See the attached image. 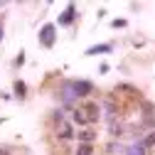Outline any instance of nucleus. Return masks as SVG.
Listing matches in <instances>:
<instances>
[{
    "instance_id": "obj_6",
    "label": "nucleus",
    "mask_w": 155,
    "mask_h": 155,
    "mask_svg": "<svg viewBox=\"0 0 155 155\" xmlns=\"http://www.w3.org/2000/svg\"><path fill=\"white\" fill-rule=\"evenodd\" d=\"M74 17H76V8H74V5H67V10H64L62 17H59V25H64V27L71 25V22H74Z\"/></svg>"
},
{
    "instance_id": "obj_10",
    "label": "nucleus",
    "mask_w": 155,
    "mask_h": 155,
    "mask_svg": "<svg viewBox=\"0 0 155 155\" xmlns=\"http://www.w3.org/2000/svg\"><path fill=\"white\" fill-rule=\"evenodd\" d=\"M12 91H15V96H17V99H25V94H27L25 81H20V79H17V81H15V86H12Z\"/></svg>"
},
{
    "instance_id": "obj_3",
    "label": "nucleus",
    "mask_w": 155,
    "mask_h": 155,
    "mask_svg": "<svg viewBox=\"0 0 155 155\" xmlns=\"http://www.w3.org/2000/svg\"><path fill=\"white\" fill-rule=\"evenodd\" d=\"M59 99H62L64 106H71V101L76 99V94H74V84H71V81H64V84H62V89H59Z\"/></svg>"
},
{
    "instance_id": "obj_15",
    "label": "nucleus",
    "mask_w": 155,
    "mask_h": 155,
    "mask_svg": "<svg viewBox=\"0 0 155 155\" xmlns=\"http://www.w3.org/2000/svg\"><path fill=\"white\" fill-rule=\"evenodd\" d=\"M104 111H106V113L111 116V121H113V116H116V113H118V108H116V106H113V101H106V104H104Z\"/></svg>"
},
{
    "instance_id": "obj_5",
    "label": "nucleus",
    "mask_w": 155,
    "mask_h": 155,
    "mask_svg": "<svg viewBox=\"0 0 155 155\" xmlns=\"http://www.w3.org/2000/svg\"><path fill=\"white\" fill-rule=\"evenodd\" d=\"M81 111L86 113V118H89V123H94V121H99V116H101V106H96V104H86V106H84Z\"/></svg>"
},
{
    "instance_id": "obj_7",
    "label": "nucleus",
    "mask_w": 155,
    "mask_h": 155,
    "mask_svg": "<svg viewBox=\"0 0 155 155\" xmlns=\"http://www.w3.org/2000/svg\"><path fill=\"white\" fill-rule=\"evenodd\" d=\"M76 140H79V143H89V145H94L96 133H94L91 128H84V130H79V133H76Z\"/></svg>"
},
{
    "instance_id": "obj_9",
    "label": "nucleus",
    "mask_w": 155,
    "mask_h": 155,
    "mask_svg": "<svg viewBox=\"0 0 155 155\" xmlns=\"http://www.w3.org/2000/svg\"><path fill=\"white\" fill-rule=\"evenodd\" d=\"M71 121L76 123V126H89V118L84 116V111L79 108V111H71Z\"/></svg>"
},
{
    "instance_id": "obj_13",
    "label": "nucleus",
    "mask_w": 155,
    "mask_h": 155,
    "mask_svg": "<svg viewBox=\"0 0 155 155\" xmlns=\"http://www.w3.org/2000/svg\"><path fill=\"white\" fill-rule=\"evenodd\" d=\"M74 155H94V145H89V143H79Z\"/></svg>"
},
{
    "instance_id": "obj_20",
    "label": "nucleus",
    "mask_w": 155,
    "mask_h": 155,
    "mask_svg": "<svg viewBox=\"0 0 155 155\" xmlns=\"http://www.w3.org/2000/svg\"><path fill=\"white\" fill-rule=\"evenodd\" d=\"M0 155H8V153H5V150H0Z\"/></svg>"
},
{
    "instance_id": "obj_8",
    "label": "nucleus",
    "mask_w": 155,
    "mask_h": 155,
    "mask_svg": "<svg viewBox=\"0 0 155 155\" xmlns=\"http://www.w3.org/2000/svg\"><path fill=\"white\" fill-rule=\"evenodd\" d=\"M74 128H71V123H62L59 126V133H57V138H59V140H71L74 138Z\"/></svg>"
},
{
    "instance_id": "obj_11",
    "label": "nucleus",
    "mask_w": 155,
    "mask_h": 155,
    "mask_svg": "<svg viewBox=\"0 0 155 155\" xmlns=\"http://www.w3.org/2000/svg\"><path fill=\"white\" fill-rule=\"evenodd\" d=\"M108 133L113 135V138H118V135H123V126H121L118 121H111V123H108Z\"/></svg>"
},
{
    "instance_id": "obj_19",
    "label": "nucleus",
    "mask_w": 155,
    "mask_h": 155,
    "mask_svg": "<svg viewBox=\"0 0 155 155\" xmlns=\"http://www.w3.org/2000/svg\"><path fill=\"white\" fill-rule=\"evenodd\" d=\"M0 42H3V17H0Z\"/></svg>"
},
{
    "instance_id": "obj_4",
    "label": "nucleus",
    "mask_w": 155,
    "mask_h": 155,
    "mask_svg": "<svg viewBox=\"0 0 155 155\" xmlns=\"http://www.w3.org/2000/svg\"><path fill=\"white\" fill-rule=\"evenodd\" d=\"M106 52H113V45H111V42H104V45H94V47H89L84 54H86V57H96V54H106Z\"/></svg>"
},
{
    "instance_id": "obj_2",
    "label": "nucleus",
    "mask_w": 155,
    "mask_h": 155,
    "mask_svg": "<svg viewBox=\"0 0 155 155\" xmlns=\"http://www.w3.org/2000/svg\"><path fill=\"white\" fill-rule=\"evenodd\" d=\"M71 84H74V94L79 96V99H86L89 94H94V84L86 81V79H74Z\"/></svg>"
},
{
    "instance_id": "obj_16",
    "label": "nucleus",
    "mask_w": 155,
    "mask_h": 155,
    "mask_svg": "<svg viewBox=\"0 0 155 155\" xmlns=\"http://www.w3.org/2000/svg\"><path fill=\"white\" fill-rule=\"evenodd\" d=\"M116 89H118V91H130V94H138V89H135V86H130V84H118Z\"/></svg>"
},
{
    "instance_id": "obj_14",
    "label": "nucleus",
    "mask_w": 155,
    "mask_h": 155,
    "mask_svg": "<svg viewBox=\"0 0 155 155\" xmlns=\"http://www.w3.org/2000/svg\"><path fill=\"white\" fill-rule=\"evenodd\" d=\"M126 155H145V148L140 145V143H135V145H130L128 148V153Z\"/></svg>"
},
{
    "instance_id": "obj_12",
    "label": "nucleus",
    "mask_w": 155,
    "mask_h": 155,
    "mask_svg": "<svg viewBox=\"0 0 155 155\" xmlns=\"http://www.w3.org/2000/svg\"><path fill=\"white\" fill-rule=\"evenodd\" d=\"M140 145H143L145 150H148V148H155V128H153V130H150V133L145 135L143 140H140Z\"/></svg>"
},
{
    "instance_id": "obj_17",
    "label": "nucleus",
    "mask_w": 155,
    "mask_h": 155,
    "mask_svg": "<svg viewBox=\"0 0 155 155\" xmlns=\"http://www.w3.org/2000/svg\"><path fill=\"white\" fill-rule=\"evenodd\" d=\"M22 64H25V52H20L17 59H15V67H22Z\"/></svg>"
},
{
    "instance_id": "obj_1",
    "label": "nucleus",
    "mask_w": 155,
    "mask_h": 155,
    "mask_svg": "<svg viewBox=\"0 0 155 155\" xmlns=\"http://www.w3.org/2000/svg\"><path fill=\"white\" fill-rule=\"evenodd\" d=\"M37 40H40V45H42L45 49H52V47L57 45V25H52V22L42 25L40 35H37Z\"/></svg>"
},
{
    "instance_id": "obj_18",
    "label": "nucleus",
    "mask_w": 155,
    "mask_h": 155,
    "mask_svg": "<svg viewBox=\"0 0 155 155\" xmlns=\"http://www.w3.org/2000/svg\"><path fill=\"white\" fill-rule=\"evenodd\" d=\"M111 27H126V20H113Z\"/></svg>"
}]
</instances>
